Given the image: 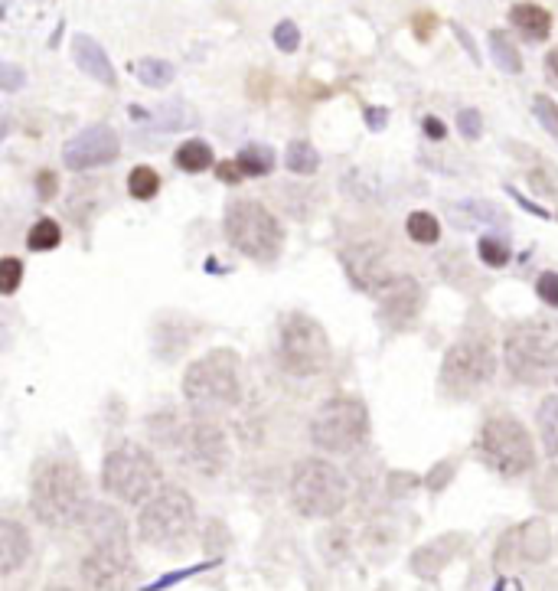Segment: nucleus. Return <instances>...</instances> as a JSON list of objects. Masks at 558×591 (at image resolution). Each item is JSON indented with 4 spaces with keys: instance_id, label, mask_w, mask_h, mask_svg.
<instances>
[{
    "instance_id": "39448f33",
    "label": "nucleus",
    "mask_w": 558,
    "mask_h": 591,
    "mask_svg": "<svg viewBox=\"0 0 558 591\" xmlns=\"http://www.w3.org/2000/svg\"><path fill=\"white\" fill-rule=\"evenodd\" d=\"M102 487L121 503H147L160 490V464L147 448L121 441L102 461Z\"/></svg>"
},
{
    "instance_id": "0eeeda50",
    "label": "nucleus",
    "mask_w": 558,
    "mask_h": 591,
    "mask_svg": "<svg viewBox=\"0 0 558 591\" xmlns=\"http://www.w3.org/2000/svg\"><path fill=\"white\" fill-rule=\"evenodd\" d=\"M226 239L252 262H275L284 242L281 223L258 200H235L226 209Z\"/></svg>"
},
{
    "instance_id": "37998d69",
    "label": "nucleus",
    "mask_w": 558,
    "mask_h": 591,
    "mask_svg": "<svg viewBox=\"0 0 558 591\" xmlns=\"http://www.w3.org/2000/svg\"><path fill=\"white\" fill-rule=\"evenodd\" d=\"M36 190H40V200H53L56 196V174L53 170H43V174L36 177Z\"/></svg>"
},
{
    "instance_id": "a878e982",
    "label": "nucleus",
    "mask_w": 558,
    "mask_h": 591,
    "mask_svg": "<svg viewBox=\"0 0 558 591\" xmlns=\"http://www.w3.org/2000/svg\"><path fill=\"white\" fill-rule=\"evenodd\" d=\"M490 53H493L496 66H500L503 72H510V76H519V72H523V59H519V49H516V43L503 30H493L490 33Z\"/></svg>"
},
{
    "instance_id": "dca6fc26",
    "label": "nucleus",
    "mask_w": 558,
    "mask_h": 591,
    "mask_svg": "<svg viewBox=\"0 0 558 591\" xmlns=\"http://www.w3.org/2000/svg\"><path fill=\"white\" fill-rule=\"evenodd\" d=\"M425 304V288L415 278H392L386 288L379 291V314L386 324H408Z\"/></svg>"
},
{
    "instance_id": "cd10ccee",
    "label": "nucleus",
    "mask_w": 558,
    "mask_h": 591,
    "mask_svg": "<svg viewBox=\"0 0 558 591\" xmlns=\"http://www.w3.org/2000/svg\"><path fill=\"white\" fill-rule=\"evenodd\" d=\"M350 533H346L343 526H330L324 536H320V552H324V559L330 565H340L350 559Z\"/></svg>"
},
{
    "instance_id": "c9c22d12",
    "label": "nucleus",
    "mask_w": 558,
    "mask_h": 591,
    "mask_svg": "<svg viewBox=\"0 0 558 591\" xmlns=\"http://www.w3.org/2000/svg\"><path fill=\"white\" fill-rule=\"evenodd\" d=\"M532 112H536L539 125L558 138V105L552 102V98L549 95H536V102H532Z\"/></svg>"
},
{
    "instance_id": "603ef678",
    "label": "nucleus",
    "mask_w": 558,
    "mask_h": 591,
    "mask_svg": "<svg viewBox=\"0 0 558 591\" xmlns=\"http://www.w3.org/2000/svg\"><path fill=\"white\" fill-rule=\"evenodd\" d=\"M555 379H558V366H555Z\"/></svg>"
},
{
    "instance_id": "f257e3e1",
    "label": "nucleus",
    "mask_w": 558,
    "mask_h": 591,
    "mask_svg": "<svg viewBox=\"0 0 558 591\" xmlns=\"http://www.w3.org/2000/svg\"><path fill=\"white\" fill-rule=\"evenodd\" d=\"M89 503V484L72 461H46L36 467L30 484V510L43 526H76Z\"/></svg>"
},
{
    "instance_id": "a18cd8bd",
    "label": "nucleus",
    "mask_w": 558,
    "mask_h": 591,
    "mask_svg": "<svg viewBox=\"0 0 558 591\" xmlns=\"http://www.w3.org/2000/svg\"><path fill=\"white\" fill-rule=\"evenodd\" d=\"M415 484H418V480L412 474H392L389 490H392V497H399V494H405L408 487H415Z\"/></svg>"
},
{
    "instance_id": "7ed1b4c3",
    "label": "nucleus",
    "mask_w": 558,
    "mask_h": 591,
    "mask_svg": "<svg viewBox=\"0 0 558 591\" xmlns=\"http://www.w3.org/2000/svg\"><path fill=\"white\" fill-rule=\"evenodd\" d=\"M288 497L304 520H333L350 503V480L337 464L324 458H304L291 471Z\"/></svg>"
},
{
    "instance_id": "58836bf2",
    "label": "nucleus",
    "mask_w": 558,
    "mask_h": 591,
    "mask_svg": "<svg viewBox=\"0 0 558 591\" xmlns=\"http://www.w3.org/2000/svg\"><path fill=\"white\" fill-rule=\"evenodd\" d=\"M457 128H461V134L467 141H477L483 134V118L480 112H474V108H464L461 115H457Z\"/></svg>"
},
{
    "instance_id": "1a4fd4ad",
    "label": "nucleus",
    "mask_w": 558,
    "mask_h": 591,
    "mask_svg": "<svg viewBox=\"0 0 558 591\" xmlns=\"http://www.w3.org/2000/svg\"><path fill=\"white\" fill-rule=\"evenodd\" d=\"M369 438V409L359 399L340 396L320 405L310 418V445L327 454H353Z\"/></svg>"
},
{
    "instance_id": "f03ea898",
    "label": "nucleus",
    "mask_w": 558,
    "mask_h": 591,
    "mask_svg": "<svg viewBox=\"0 0 558 591\" xmlns=\"http://www.w3.org/2000/svg\"><path fill=\"white\" fill-rule=\"evenodd\" d=\"M242 396L239 379V356L232 350L219 347L200 356L196 363L186 366L183 373V399L193 409V415L216 418L229 412Z\"/></svg>"
},
{
    "instance_id": "c03bdc74",
    "label": "nucleus",
    "mask_w": 558,
    "mask_h": 591,
    "mask_svg": "<svg viewBox=\"0 0 558 591\" xmlns=\"http://www.w3.org/2000/svg\"><path fill=\"white\" fill-rule=\"evenodd\" d=\"M0 76H4V89L7 92H14V89H20V85H23V72L17 69V66H0Z\"/></svg>"
},
{
    "instance_id": "3c124183",
    "label": "nucleus",
    "mask_w": 558,
    "mask_h": 591,
    "mask_svg": "<svg viewBox=\"0 0 558 591\" xmlns=\"http://www.w3.org/2000/svg\"><path fill=\"white\" fill-rule=\"evenodd\" d=\"M46 591H76V588H69V585H49Z\"/></svg>"
},
{
    "instance_id": "a19ab883",
    "label": "nucleus",
    "mask_w": 558,
    "mask_h": 591,
    "mask_svg": "<svg viewBox=\"0 0 558 591\" xmlns=\"http://www.w3.org/2000/svg\"><path fill=\"white\" fill-rule=\"evenodd\" d=\"M151 125L154 128H183L186 125V115L180 112V105H167V108H160V112L151 118Z\"/></svg>"
},
{
    "instance_id": "4468645a",
    "label": "nucleus",
    "mask_w": 558,
    "mask_h": 591,
    "mask_svg": "<svg viewBox=\"0 0 558 591\" xmlns=\"http://www.w3.org/2000/svg\"><path fill=\"white\" fill-rule=\"evenodd\" d=\"M118 154H121L118 131L108 125H92L79 131L72 141H66V147H62V164L69 170H95V167H108L111 160H118Z\"/></svg>"
},
{
    "instance_id": "9d476101",
    "label": "nucleus",
    "mask_w": 558,
    "mask_h": 591,
    "mask_svg": "<svg viewBox=\"0 0 558 591\" xmlns=\"http://www.w3.org/2000/svg\"><path fill=\"white\" fill-rule=\"evenodd\" d=\"M506 369L523 379V383H539V379L558 366V327L542 324V320H526L510 330L503 343Z\"/></svg>"
},
{
    "instance_id": "20e7f679",
    "label": "nucleus",
    "mask_w": 558,
    "mask_h": 591,
    "mask_svg": "<svg viewBox=\"0 0 558 591\" xmlns=\"http://www.w3.org/2000/svg\"><path fill=\"white\" fill-rule=\"evenodd\" d=\"M196 529V503L183 487H160L157 494L141 503L138 536L154 549H177Z\"/></svg>"
},
{
    "instance_id": "412c9836",
    "label": "nucleus",
    "mask_w": 558,
    "mask_h": 591,
    "mask_svg": "<svg viewBox=\"0 0 558 591\" xmlns=\"http://www.w3.org/2000/svg\"><path fill=\"white\" fill-rule=\"evenodd\" d=\"M510 23L526 36L529 43L549 40V33H552V14L539 4H516L510 10Z\"/></svg>"
},
{
    "instance_id": "6ab92c4d",
    "label": "nucleus",
    "mask_w": 558,
    "mask_h": 591,
    "mask_svg": "<svg viewBox=\"0 0 558 591\" xmlns=\"http://www.w3.org/2000/svg\"><path fill=\"white\" fill-rule=\"evenodd\" d=\"M72 53H76V63H79L82 72H89L95 82H102V85H108V89H115L118 76H115V69H111V59H108L105 49L92 40V36L79 33L76 40H72Z\"/></svg>"
},
{
    "instance_id": "bb28decb",
    "label": "nucleus",
    "mask_w": 558,
    "mask_h": 591,
    "mask_svg": "<svg viewBox=\"0 0 558 591\" xmlns=\"http://www.w3.org/2000/svg\"><path fill=\"white\" fill-rule=\"evenodd\" d=\"M242 164L245 170V177H265L275 170V151L271 147H262V144H252V147H245V151L235 157Z\"/></svg>"
},
{
    "instance_id": "5701e85b",
    "label": "nucleus",
    "mask_w": 558,
    "mask_h": 591,
    "mask_svg": "<svg viewBox=\"0 0 558 591\" xmlns=\"http://www.w3.org/2000/svg\"><path fill=\"white\" fill-rule=\"evenodd\" d=\"M173 164H177L180 170H186V174H203V170L213 167V147H209L206 141H200V138L183 141L177 147V154H173Z\"/></svg>"
},
{
    "instance_id": "6e6552de",
    "label": "nucleus",
    "mask_w": 558,
    "mask_h": 591,
    "mask_svg": "<svg viewBox=\"0 0 558 591\" xmlns=\"http://www.w3.org/2000/svg\"><path fill=\"white\" fill-rule=\"evenodd\" d=\"M480 454L496 474L523 477L536 467V441L516 415H490L480 432Z\"/></svg>"
},
{
    "instance_id": "2f4dec72",
    "label": "nucleus",
    "mask_w": 558,
    "mask_h": 591,
    "mask_svg": "<svg viewBox=\"0 0 558 591\" xmlns=\"http://www.w3.org/2000/svg\"><path fill=\"white\" fill-rule=\"evenodd\" d=\"M59 242H62V229L56 219H40L27 236V245L33 252H53L59 249Z\"/></svg>"
},
{
    "instance_id": "423d86ee",
    "label": "nucleus",
    "mask_w": 558,
    "mask_h": 591,
    "mask_svg": "<svg viewBox=\"0 0 558 591\" xmlns=\"http://www.w3.org/2000/svg\"><path fill=\"white\" fill-rule=\"evenodd\" d=\"M278 363L291 376H320L330 363V340L310 314L291 311L278 324Z\"/></svg>"
},
{
    "instance_id": "c85d7f7f",
    "label": "nucleus",
    "mask_w": 558,
    "mask_h": 591,
    "mask_svg": "<svg viewBox=\"0 0 558 591\" xmlns=\"http://www.w3.org/2000/svg\"><path fill=\"white\" fill-rule=\"evenodd\" d=\"M134 72H138V79L147 85V89H164V85H170L173 76H177L167 59H151V56L141 59V63L134 66Z\"/></svg>"
},
{
    "instance_id": "2eb2a0df",
    "label": "nucleus",
    "mask_w": 558,
    "mask_h": 591,
    "mask_svg": "<svg viewBox=\"0 0 558 591\" xmlns=\"http://www.w3.org/2000/svg\"><path fill=\"white\" fill-rule=\"evenodd\" d=\"M343 268H346V275H350L353 285L359 291H369V294H379L392 281L386 255H382L379 245H372V242L350 245V249L343 252Z\"/></svg>"
},
{
    "instance_id": "f3484780",
    "label": "nucleus",
    "mask_w": 558,
    "mask_h": 591,
    "mask_svg": "<svg viewBox=\"0 0 558 591\" xmlns=\"http://www.w3.org/2000/svg\"><path fill=\"white\" fill-rule=\"evenodd\" d=\"M79 526L92 539V546H128V523L111 503H89Z\"/></svg>"
},
{
    "instance_id": "ea45409f",
    "label": "nucleus",
    "mask_w": 558,
    "mask_h": 591,
    "mask_svg": "<svg viewBox=\"0 0 558 591\" xmlns=\"http://www.w3.org/2000/svg\"><path fill=\"white\" fill-rule=\"evenodd\" d=\"M536 294L549 307H558V272H542L536 281Z\"/></svg>"
},
{
    "instance_id": "a211bd4d",
    "label": "nucleus",
    "mask_w": 558,
    "mask_h": 591,
    "mask_svg": "<svg viewBox=\"0 0 558 591\" xmlns=\"http://www.w3.org/2000/svg\"><path fill=\"white\" fill-rule=\"evenodd\" d=\"M33 552V539L27 526L17 520H0V575L10 578L17 569H23Z\"/></svg>"
},
{
    "instance_id": "f704fd0d",
    "label": "nucleus",
    "mask_w": 558,
    "mask_h": 591,
    "mask_svg": "<svg viewBox=\"0 0 558 591\" xmlns=\"http://www.w3.org/2000/svg\"><path fill=\"white\" fill-rule=\"evenodd\" d=\"M20 281H23V265H20V258L7 255L4 262H0V294H14V291L20 288Z\"/></svg>"
},
{
    "instance_id": "4be33fe9",
    "label": "nucleus",
    "mask_w": 558,
    "mask_h": 591,
    "mask_svg": "<svg viewBox=\"0 0 558 591\" xmlns=\"http://www.w3.org/2000/svg\"><path fill=\"white\" fill-rule=\"evenodd\" d=\"M539 441L549 458H558V396H545L536 412Z\"/></svg>"
},
{
    "instance_id": "09e8293b",
    "label": "nucleus",
    "mask_w": 558,
    "mask_h": 591,
    "mask_svg": "<svg viewBox=\"0 0 558 591\" xmlns=\"http://www.w3.org/2000/svg\"><path fill=\"white\" fill-rule=\"evenodd\" d=\"M545 69H549V76L558 82V49H552V53L545 56Z\"/></svg>"
},
{
    "instance_id": "c756f323",
    "label": "nucleus",
    "mask_w": 558,
    "mask_h": 591,
    "mask_svg": "<svg viewBox=\"0 0 558 591\" xmlns=\"http://www.w3.org/2000/svg\"><path fill=\"white\" fill-rule=\"evenodd\" d=\"M405 232H408V239L418 245H434L441 236V223L431 213H412L405 223Z\"/></svg>"
},
{
    "instance_id": "79ce46f5",
    "label": "nucleus",
    "mask_w": 558,
    "mask_h": 591,
    "mask_svg": "<svg viewBox=\"0 0 558 591\" xmlns=\"http://www.w3.org/2000/svg\"><path fill=\"white\" fill-rule=\"evenodd\" d=\"M216 174L222 183H239L245 177V170L239 160H222V164H216Z\"/></svg>"
},
{
    "instance_id": "72a5a7b5",
    "label": "nucleus",
    "mask_w": 558,
    "mask_h": 591,
    "mask_svg": "<svg viewBox=\"0 0 558 591\" xmlns=\"http://www.w3.org/2000/svg\"><path fill=\"white\" fill-rule=\"evenodd\" d=\"M454 213H467V216H474V219H470V226H477V223H487V226L503 223V213H500V209L490 206V203H480V200L457 203V206H454Z\"/></svg>"
},
{
    "instance_id": "7c9ffc66",
    "label": "nucleus",
    "mask_w": 558,
    "mask_h": 591,
    "mask_svg": "<svg viewBox=\"0 0 558 591\" xmlns=\"http://www.w3.org/2000/svg\"><path fill=\"white\" fill-rule=\"evenodd\" d=\"M128 193L134 200H154L160 193V177L154 167H134L128 174Z\"/></svg>"
},
{
    "instance_id": "49530a36",
    "label": "nucleus",
    "mask_w": 558,
    "mask_h": 591,
    "mask_svg": "<svg viewBox=\"0 0 558 591\" xmlns=\"http://www.w3.org/2000/svg\"><path fill=\"white\" fill-rule=\"evenodd\" d=\"M421 128H425V134H428L431 141H444V138H448V128H444L438 118H425V121H421Z\"/></svg>"
},
{
    "instance_id": "473e14b6",
    "label": "nucleus",
    "mask_w": 558,
    "mask_h": 591,
    "mask_svg": "<svg viewBox=\"0 0 558 591\" xmlns=\"http://www.w3.org/2000/svg\"><path fill=\"white\" fill-rule=\"evenodd\" d=\"M477 255H480V262L487 265V268H503L506 262H510V242H506L503 236H483L477 242Z\"/></svg>"
},
{
    "instance_id": "de8ad7c7",
    "label": "nucleus",
    "mask_w": 558,
    "mask_h": 591,
    "mask_svg": "<svg viewBox=\"0 0 558 591\" xmlns=\"http://www.w3.org/2000/svg\"><path fill=\"white\" fill-rule=\"evenodd\" d=\"M434 30V17L431 14H418L415 17V33H418V40H428Z\"/></svg>"
},
{
    "instance_id": "f8f14e48",
    "label": "nucleus",
    "mask_w": 558,
    "mask_h": 591,
    "mask_svg": "<svg viewBox=\"0 0 558 591\" xmlns=\"http://www.w3.org/2000/svg\"><path fill=\"white\" fill-rule=\"evenodd\" d=\"M180 461L200 477H219L229 464V441L213 418L196 415L193 422H183L177 448Z\"/></svg>"
},
{
    "instance_id": "8fccbe9b",
    "label": "nucleus",
    "mask_w": 558,
    "mask_h": 591,
    "mask_svg": "<svg viewBox=\"0 0 558 591\" xmlns=\"http://www.w3.org/2000/svg\"><path fill=\"white\" fill-rule=\"evenodd\" d=\"M382 121H386V115H382V108H369V125H372V128H382Z\"/></svg>"
},
{
    "instance_id": "b1692460",
    "label": "nucleus",
    "mask_w": 558,
    "mask_h": 591,
    "mask_svg": "<svg viewBox=\"0 0 558 591\" xmlns=\"http://www.w3.org/2000/svg\"><path fill=\"white\" fill-rule=\"evenodd\" d=\"M451 539L454 536H448V539H438V543H428V546H421L415 556H412V569L421 575V578H434L441 572V565H448L451 562V552H444L441 556V549H448L451 546Z\"/></svg>"
},
{
    "instance_id": "4c0bfd02",
    "label": "nucleus",
    "mask_w": 558,
    "mask_h": 591,
    "mask_svg": "<svg viewBox=\"0 0 558 591\" xmlns=\"http://www.w3.org/2000/svg\"><path fill=\"white\" fill-rule=\"evenodd\" d=\"M275 46L281 49V53H294L297 46H301V30H297V23L284 20L275 27Z\"/></svg>"
},
{
    "instance_id": "9b49d317",
    "label": "nucleus",
    "mask_w": 558,
    "mask_h": 591,
    "mask_svg": "<svg viewBox=\"0 0 558 591\" xmlns=\"http://www.w3.org/2000/svg\"><path fill=\"white\" fill-rule=\"evenodd\" d=\"M496 373V360L487 340H457L454 347L444 353L441 363V386L451 396L464 399L474 396L480 386L490 383Z\"/></svg>"
},
{
    "instance_id": "393cba45",
    "label": "nucleus",
    "mask_w": 558,
    "mask_h": 591,
    "mask_svg": "<svg viewBox=\"0 0 558 591\" xmlns=\"http://www.w3.org/2000/svg\"><path fill=\"white\" fill-rule=\"evenodd\" d=\"M284 164H288L291 174H317V167H320V154L314 151V144L304 141V138H297L288 144V151H284Z\"/></svg>"
},
{
    "instance_id": "ddd939ff",
    "label": "nucleus",
    "mask_w": 558,
    "mask_h": 591,
    "mask_svg": "<svg viewBox=\"0 0 558 591\" xmlns=\"http://www.w3.org/2000/svg\"><path fill=\"white\" fill-rule=\"evenodd\" d=\"M138 582L131 546H92L82 559V585L89 591H131Z\"/></svg>"
},
{
    "instance_id": "e433bc0d",
    "label": "nucleus",
    "mask_w": 558,
    "mask_h": 591,
    "mask_svg": "<svg viewBox=\"0 0 558 591\" xmlns=\"http://www.w3.org/2000/svg\"><path fill=\"white\" fill-rule=\"evenodd\" d=\"M536 500H539V507H549V510H558V467H552L549 474H545L539 484H536Z\"/></svg>"
},
{
    "instance_id": "aec40b11",
    "label": "nucleus",
    "mask_w": 558,
    "mask_h": 591,
    "mask_svg": "<svg viewBox=\"0 0 558 591\" xmlns=\"http://www.w3.org/2000/svg\"><path fill=\"white\" fill-rule=\"evenodd\" d=\"M516 552L519 559H526L532 565H539L552 556V529L549 520H542V516H532L523 526H519L516 533Z\"/></svg>"
}]
</instances>
